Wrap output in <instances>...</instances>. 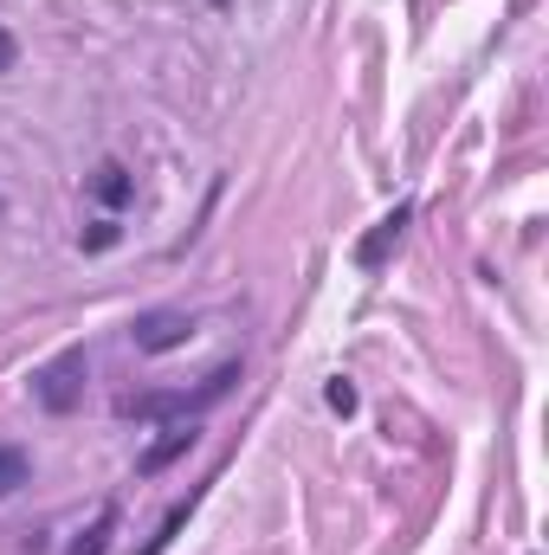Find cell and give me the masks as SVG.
<instances>
[{
	"instance_id": "1",
	"label": "cell",
	"mask_w": 549,
	"mask_h": 555,
	"mask_svg": "<svg viewBox=\"0 0 549 555\" xmlns=\"http://www.w3.org/2000/svg\"><path fill=\"white\" fill-rule=\"evenodd\" d=\"M85 375H91V356H85V349H65V356H52V362L33 375V401H39L46 414H72V408L85 401Z\"/></svg>"
},
{
	"instance_id": "2",
	"label": "cell",
	"mask_w": 549,
	"mask_h": 555,
	"mask_svg": "<svg viewBox=\"0 0 549 555\" xmlns=\"http://www.w3.org/2000/svg\"><path fill=\"white\" fill-rule=\"evenodd\" d=\"M233 388H240V362L214 369V375H207V382H201L194 395H149V401H124V408H130V414H142V420H149V414H201V408L227 401Z\"/></svg>"
},
{
	"instance_id": "3",
	"label": "cell",
	"mask_w": 549,
	"mask_h": 555,
	"mask_svg": "<svg viewBox=\"0 0 549 555\" xmlns=\"http://www.w3.org/2000/svg\"><path fill=\"white\" fill-rule=\"evenodd\" d=\"M188 336H194V317L188 310H142L137 323H130V343H137L142 356H168Z\"/></svg>"
},
{
	"instance_id": "4",
	"label": "cell",
	"mask_w": 549,
	"mask_h": 555,
	"mask_svg": "<svg viewBox=\"0 0 549 555\" xmlns=\"http://www.w3.org/2000/svg\"><path fill=\"white\" fill-rule=\"evenodd\" d=\"M91 201H98L104 214H124V207L137 201V175H130L117 155H104V162H98V175H91Z\"/></svg>"
},
{
	"instance_id": "5",
	"label": "cell",
	"mask_w": 549,
	"mask_h": 555,
	"mask_svg": "<svg viewBox=\"0 0 549 555\" xmlns=\"http://www.w3.org/2000/svg\"><path fill=\"white\" fill-rule=\"evenodd\" d=\"M194 439H201V426H194V420H188V426H168V439L142 452V472H162V465H175L181 452H194Z\"/></svg>"
},
{
	"instance_id": "6",
	"label": "cell",
	"mask_w": 549,
	"mask_h": 555,
	"mask_svg": "<svg viewBox=\"0 0 549 555\" xmlns=\"http://www.w3.org/2000/svg\"><path fill=\"white\" fill-rule=\"evenodd\" d=\"M408 214H413V207H395V214H388V220H382V227H375V233L362 240V253H356V259H362V266H382V253H388V246L401 240V227H408Z\"/></svg>"
},
{
	"instance_id": "7",
	"label": "cell",
	"mask_w": 549,
	"mask_h": 555,
	"mask_svg": "<svg viewBox=\"0 0 549 555\" xmlns=\"http://www.w3.org/2000/svg\"><path fill=\"white\" fill-rule=\"evenodd\" d=\"M111 530H117V511L104 504V511H98V524H91V530H78V537L65 543V555H104V550H111Z\"/></svg>"
},
{
	"instance_id": "8",
	"label": "cell",
	"mask_w": 549,
	"mask_h": 555,
	"mask_svg": "<svg viewBox=\"0 0 549 555\" xmlns=\"http://www.w3.org/2000/svg\"><path fill=\"white\" fill-rule=\"evenodd\" d=\"M20 485H33V452L26 446H0V498H13Z\"/></svg>"
},
{
	"instance_id": "9",
	"label": "cell",
	"mask_w": 549,
	"mask_h": 555,
	"mask_svg": "<svg viewBox=\"0 0 549 555\" xmlns=\"http://www.w3.org/2000/svg\"><path fill=\"white\" fill-rule=\"evenodd\" d=\"M78 246H85V253H111V246H124V227H117V214H98V220L78 233Z\"/></svg>"
},
{
	"instance_id": "10",
	"label": "cell",
	"mask_w": 549,
	"mask_h": 555,
	"mask_svg": "<svg viewBox=\"0 0 549 555\" xmlns=\"http://www.w3.org/2000/svg\"><path fill=\"white\" fill-rule=\"evenodd\" d=\"M188 511H194V498H188V504H175V511H168V517H162V530H155V537H149V543H142V555H162V550H168V543H175V530H181V524H188Z\"/></svg>"
},
{
	"instance_id": "11",
	"label": "cell",
	"mask_w": 549,
	"mask_h": 555,
	"mask_svg": "<svg viewBox=\"0 0 549 555\" xmlns=\"http://www.w3.org/2000/svg\"><path fill=\"white\" fill-rule=\"evenodd\" d=\"M323 401H330L336 414H356V388H349V382H330V395H323Z\"/></svg>"
},
{
	"instance_id": "12",
	"label": "cell",
	"mask_w": 549,
	"mask_h": 555,
	"mask_svg": "<svg viewBox=\"0 0 549 555\" xmlns=\"http://www.w3.org/2000/svg\"><path fill=\"white\" fill-rule=\"evenodd\" d=\"M13 65H20V39H13V33H7V26H0V78H7V72H13Z\"/></svg>"
},
{
	"instance_id": "13",
	"label": "cell",
	"mask_w": 549,
	"mask_h": 555,
	"mask_svg": "<svg viewBox=\"0 0 549 555\" xmlns=\"http://www.w3.org/2000/svg\"><path fill=\"white\" fill-rule=\"evenodd\" d=\"M0 220H7V194H0Z\"/></svg>"
}]
</instances>
